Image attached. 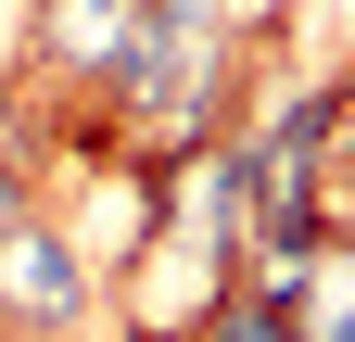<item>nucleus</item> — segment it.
<instances>
[{
	"label": "nucleus",
	"mask_w": 355,
	"mask_h": 342,
	"mask_svg": "<svg viewBox=\"0 0 355 342\" xmlns=\"http://www.w3.org/2000/svg\"><path fill=\"white\" fill-rule=\"evenodd\" d=\"M0 305H13L26 330H76L89 317V279H76V253L51 228H0Z\"/></svg>",
	"instance_id": "f257e3e1"
},
{
	"label": "nucleus",
	"mask_w": 355,
	"mask_h": 342,
	"mask_svg": "<svg viewBox=\"0 0 355 342\" xmlns=\"http://www.w3.org/2000/svg\"><path fill=\"white\" fill-rule=\"evenodd\" d=\"M38 26H51V51H64V64L127 76V51H140V26H153V0H38Z\"/></svg>",
	"instance_id": "f03ea898"
},
{
	"label": "nucleus",
	"mask_w": 355,
	"mask_h": 342,
	"mask_svg": "<svg viewBox=\"0 0 355 342\" xmlns=\"http://www.w3.org/2000/svg\"><path fill=\"white\" fill-rule=\"evenodd\" d=\"M203 342H292V305H279V291H216Z\"/></svg>",
	"instance_id": "7ed1b4c3"
}]
</instances>
